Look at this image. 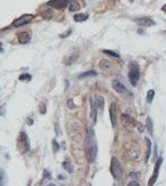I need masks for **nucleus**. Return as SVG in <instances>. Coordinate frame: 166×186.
<instances>
[{"label": "nucleus", "instance_id": "34", "mask_svg": "<svg viewBox=\"0 0 166 186\" xmlns=\"http://www.w3.org/2000/svg\"><path fill=\"white\" fill-rule=\"evenodd\" d=\"M0 52H2V44H0Z\"/></svg>", "mask_w": 166, "mask_h": 186}, {"label": "nucleus", "instance_id": "22", "mask_svg": "<svg viewBox=\"0 0 166 186\" xmlns=\"http://www.w3.org/2000/svg\"><path fill=\"white\" fill-rule=\"evenodd\" d=\"M31 79H32V75L29 74V73H23L19 77L20 81H30Z\"/></svg>", "mask_w": 166, "mask_h": 186}, {"label": "nucleus", "instance_id": "31", "mask_svg": "<svg viewBox=\"0 0 166 186\" xmlns=\"http://www.w3.org/2000/svg\"><path fill=\"white\" fill-rule=\"evenodd\" d=\"M129 176H131V177H132V178H139V172H131V174H129Z\"/></svg>", "mask_w": 166, "mask_h": 186}, {"label": "nucleus", "instance_id": "23", "mask_svg": "<svg viewBox=\"0 0 166 186\" xmlns=\"http://www.w3.org/2000/svg\"><path fill=\"white\" fill-rule=\"evenodd\" d=\"M154 97H155V91H154L152 89H150L147 94V102L148 103H151L152 99H154Z\"/></svg>", "mask_w": 166, "mask_h": 186}, {"label": "nucleus", "instance_id": "1", "mask_svg": "<svg viewBox=\"0 0 166 186\" xmlns=\"http://www.w3.org/2000/svg\"><path fill=\"white\" fill-rule=\"evenodd\" d=\"M85 153H86L87 160L90 162H94L98 156V142L93 129H88L87 131L85 138Z\"/></svg>", "mask_w": 166, "mask_h": 186}, {"label": "nucleus", "instance_id": "20", "mask_svg": "<svg viewBox=\"0 0 166 186\" xmlns=\"http://www.w3.org/2000/svg\"><path fill=\"white\" fill-rule=\"evenodd\" d=\"M147 129L149 131V134H154V123H152V120H151L150 116L147 118Z\"/></svg>", "mask_w": 166, "mask_h": 186}, {"label": "nucleus", "instance_id": "13", "mask_svg": "<svg viewBox=\"0 0 166 186\" xmlns=\"http://www.w3.org/2000/svg\"><path fill=\"white\" fill-rule=\"evenodd\" d=\"M94 102H95V105H96V108H98V111H101V113L103 112V106H104V98L100 95L98 96H95L94 98Z\"/></svg>", "mask_w": 166, "mask_h": 186}, {"label": "nucleus", "instance_id": "29", "mask_svg": "<svg viewBox=\"0 0 166 186\" xmlns=\"http://www.w3.org/2000/svg\"><path fill=\"white\" fill-rule=\"evenodd\" d=\"M67 104H68V108H75V103H73V101H72V99H69Z\"/></svg>", "mask_w": 166, "mask_h": 186}, {"label": "nucleus", "instance_id": "21", "mask_svg": "<svg viewBox=\"0 0 166 186\" xmlns=\"http://www.w3.org/2000/svg\"><path fill=\"white\" fill-rule=\"evenodd\" d=\"M42 15L45 19H50L53 17V11L52 9H46L42 13Z\"/></svg>", "mask_w": 166, "mask_h": 186}, {"label": "nucleus", "instance_id": "4", "mask_svg": "<svg viewBox=\"0 0 166 186\" xmlns=\"http://www.w3.org/2000/svg\"><path fill=\"white\" fill-rule=\"evenodd\" d=\"M110 172L112 177L115 178V180H120L121 178V166L119 163V161L113 156L111 159V164H110Z\"/></svg>", "mask_w": 166, "mask_h": 186}, {"label": "nucleus", "instance_id": "25", "mask_svg": "<svg viewBox=\"0 0 166 186\" xmlns=\"http://www.w3.org/2000/svg\"><path fill=\"white\" fill-rule=\"evenodd\" d=\"M49 178H50V172H49L48 170H44V176H42V180L40 184H42L45 180H48Z\"/></svg>", "mask_w": 166, "mask_h": 186}, {"label": "nucleus", "instance_id": "14", "mask_svg": "<svg viewBox=\"0 0 166 186\" xmlns=\"http://www.w3.org/2000/svg\"><path fill=\"white\" fill-rule=\"evenodd\" d=\"M8 179H7V174L4 169H0V186H7Z\"/></svg>", "mask_w": 166, "mask_h": 186}, {"label": "nucleus", "instance_id": "11", "mask_svg": "<svg viewBox=\"0 0 166 186\" xmlns=\"http://www.w3.org/2000/svg\"><path fill=\"white\" fill-rule=\"evenodd\" d=\"M17 38H19V41H20V44H28L29 41H30L31 39V34L29 33V32H20L19 34H17Z\"/></svg>", "mask_w": 166, "mask_h": 186}, {"label": "nucleus", "instance_id": "9", "mask_svg": "<svg viewBox=\"0 0 166 186\" xmlns=\"http://www.w3.org/2000/svg\"><path fill=\"white\" fill-rule=\"evenodd\" d=\"M135 22L140 26H144V27H149V26H154L156 24L155 21L150 17H141V19H136Z\"/></svg>", "mask_w": 166, "mask_h": 186}, {"label": "nucleus", "instance_id": "27", "mask_svg": "<svg viewBox=\"0 0 166 186\" xmlns=\"http://www.w3.org/2000/svg\"><path fill=\"white\" fill-rule=\"evenodd\" d=\"M100 66H101L102 69H108V67L110 66V63L103 60V61H101V62H100Z\"/></svg>", "mask_w": 166, "mask_h": 186}, {"label": "nucleus", "instance_id": "24", "mask_svg": "<svg viewBox=\"0 0 166 186\" xmlns=\"http://www.w3.org/2000/svg\"><path fill=\"white\" fill-rule=\"evenodd\" d=\"M59 151H60V144L57 143L56 139H53V152L57 153Z\"/></svg>", "mask_w": 166, "mask_h": 186}, {"label": "nucleus", "instance_id": "18", "mask_svg": "<svg viewBox=\"0 0 166 186\" xmlns=\"http://www.w3.org/2000/svg\"><path fill=\"white\" fill-rule=\"evenodd\" d=\"M69 9H70V11H79V4L76 1V0H72V1H69Z\"/></svg>", "mask_w": 166, "mask_h": 186}, {"label": "nucleus", "instance_id": "15", "mask_svg": "<svg viewBox=\"0 0 166 186\" xmlns=\"http://www.w3.org/2000/svg\"><path fill=\"white\" fill-rule=\"evenodd\" d=\"M62 166H63V168L68 171L69 174H72V172H73V167H72V164H71V162H70L69 159H65V160L63 161Z\"/></svg>", "mask_w": 166, "mask_h": 186}, {"label": "nucleus", "instance_id": "26", "mask_svg": "<svg viewBox=\"0 0 166 186\" xmlns=\"http://www.w3.org/2000/svg\"><path fill=\"white\" fill-rule=\"evenodd\" d=\"M103 53L104 54H107V55H110V56H113V57H119V54H117V53H113L112 50H108V49H104L103 50Z\"/></svg>", "mask_w": 166, "mask_h": 186}, {"label": "nucleus", "instance_id": "12", "mask_svg": "<svg viewBox=\"0 0 166 186\" xmlns=\"http://www.w3.org/2000/svg\"><path fill=\"white\" fill-rule=\"evenodd\" d=\"M90 103H91V119L93 120V122H96L98 108H96V105H95V102H94V98H93V97H91Z\"/></svg>", "mask_w": 166, "mask_h": 186}, {"label": "nucleus", "instance_id": "17", "mask_svg": "<svg viewBox=\"0 0 166 186\" xmlns=\"http://www.w3.org/2000/svg\"><path fill=\"white\" fill-rule=\"evenodd\" d=\"M73 19H75L76 22H85L88 19V14H76L73 16Z\"/></svg>", "mask_w": 166, "mask_h": 186}, {"label": "nucleus", "instance_id": "8", "mask_svg": "<svg viewBox=\"0 0 166 186\" xmlns=\"http://www.w3.org/2000/svg\"><path fill=\"white\" fill-rule=\"evenodd\" d=\"M69 4V0H49L47 5L55 9H64Z\"/></svg>", "mask_w": 166, "mask_h": 186}, {"label": "nucleus", "instance_id": "30", "mask_svg": "<svg viewBox=\"0 0 166 186\" xmlns=\"http://www.w3.org/2000/svg\"><path fill=\"white\" fill-rule=\"evenodd\" d=\"M127 186H140V184L136 180H132V182H129V185Z\"/></svg>", "mask_w": 166, "mask_h": 186}, {"label": "nucleus", "instance_id": "5", "mask_svg": "<svg viewBox=\"0 0 166 186\" xmlns=\"http://www.w3.org/2000/svg\"><path fill=\"white\" fill-rule=\"evenodd\" d=\"M162 163H163V158H162V156H159L158 159H157V161H156L155 169H154V174H152V176H151L150 179H149L148 186H154V185H155L156 180H157V178H158L159 169H160V166H162Z\"/></svg>", "mask_w": 166, "mask_h": 186}, {"label": "nucleus", "instance_id": "10", "mask_svg": "<svg viewBox=\"0 0 166 186\" xmlns=\"http://www.w3.org/2000/svg\"><path fill=\"white\" fill-rule=\"evenodd\" d=\"M112 88L115 89V91L118 94H124L126 93V87L121 83L119 80H113L112 81Z\"/></svg>", "mask_w": 166, "mask_h": 186}, {"label": "nucleus", "instance_id": "16", "mask_svg": "<svg viewBox=\"0 0 166 186\" xmlns=\"http://www.w3.org/2000/svg\"><path fill=\"white\" fill-rule=\"evenodd\" d=\"M96 75H98V73H96L95 71L90 70V71H87V72H84V73L78 75V79H85V78H88V77H96Z\"/></svg>", "mask_w": 166, "mask_h": 186}, {"label": "nucleus", "instance_id": "6", "mask_svg": "<svg viewBox=\"0 0 166 186\" xmlns=\"http://www.w3.org/2000/svg\"><path fill=\"white\" fill-rule=\"evenodd\" d=\"M33 19V15H31V14H24L22 15L21 17L19 19H16L14 22H13V26L14 27H20V26H23L28 24V23H30Z\"/></svg>", "mask_w": 166, "mask_h": 186}, {"label": "nucleus", "instance_id": "7", "mask_svg": "<svg viewBox=\"0 0 166 186\" xmlns=\"http://www.w3.org/2000/svg\"><path fill=\"white\" fill-rule=\"evenodd\" d=\"M109 114H110V120H111V125L113 128H116L117 126V104L112 102L110 105L109 108Z\"/></svg>", "mask_w": 166, "mask_h": 186}, {"label": "nucleus", "instance_id": "28", "mask_svg": "<svg viewBox=\"0 0 166 186\" xmlns=\"http://www.w3.org/2000/svg\"><path fill=\"white\" fill-rule=\"evenodd\" d=\"M0 116H6V104H2L0 106Z\"/></svg>", "mask_w": 166, "mask_h": 186}, {"label": "nucleus", "instance_id": "2", "mask_svg": "<svg viewBox=\"0 0 166 186\" xmlns=\"http://www.w3.org/2000/svg\"><path fill=\"white\" fill-rule=\"evenodd\" d=\"M17 150L22 154L30 151V139L24 131H21L17 137Z\"/></svg>", "mask_w": 166, "mask_h": 186}, {"label": "nucleus", "instance_id": "3", "mask_svg": "<svg viewBox=\"0 0 166 186\" xmlns=\"http://www.w3.org/2000/svg\"><path fill=\"white\" fill-rule=\"evenodd\" d=\"M129 79L132 86L135 87L138 85V82H139V79H140V70H139V65L138 63L135 62H131L129 63Z\"/></svg>", "mask_w": 166, "mask_h": 186}, {"label": "nucleus", "instance_id": "33", "mask_svg": "<svg viewBox=\"0 0 166 186\" xmlns=\"http://www.w3.org/2000/svg\"><path fill=\"white\" fill-rule=\"evenodd\" d=\"M70 33H71V30H69L68 32H67V33H65V34H61V38H65V37H68V36H69V34H70Z\"/></svg>", "mask_w": 166, "mask_h": 186}, {"label": "nucleus", "instance_id": "35", "mask_svg": "<svg viewBox=\"0 0 166 186\" xmlns=\"http://www.w3.org/2000/svg\"><path fill=\"white\" fill-rule=\"evenodd\" d=\"M48 186H56V185H55V184H49Z\"/></svg>", "mask_w": 166, "mask_h": 186}, {"label": "nucleus", "instance_id": "36", "mask_svg": "<svg viewBox=\"0 0 166 186\" xmlns=\"http://www.w3.org/2000/svg\"><path fill=\"white\" fill-rule=\"evenodd\" d=\"M129 1H131V2H133V1H134V0H129Z\"/></svg>", "mask_w": 166, "mask_h": 186}, {"label": "nucleus", "instance_id": "32", "mask_svg": "<svg viewBox=\"0 0 166 186\" xmlns=\"http://www.w3.org/2000/svg\"><path fill=\"white\" fill-rule=\"evenodd\" d=\"M44 106H45L44 104L40 105V113H42V114H44V113L46 112V110H45V108H44Z\"/></svg>", "mask_w": 166, "mask_h": 186}, {"label": "nucleus", "instance_id": "19", "mask_svg": "<svg viewBox=\"0 0 166 186\" xmlns=\"http://www.w3.org/2000/svg\"><path fill=\"white\" fill-rule=\"evenodd\" d=\"M146 143H147V153H146V162L148 163V161H149V158H150V154H151V141L149 138L146 137Z\"/></svg>", "mask_w": 166, "mask_h": 186}]
</instances>
